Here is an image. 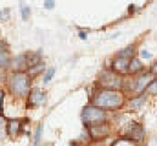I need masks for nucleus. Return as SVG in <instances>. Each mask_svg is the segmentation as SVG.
Returning a JSON list of instances; mask_svg holds the SVG:
<instances>
[{"label": "nucleus", "instance_id": "8", "mask_svg": "<svg viewBox=\"0 0 157 146\" xmlns=\"http://www.w3.org/2000/svg\"><path fill=\"white\" fill-rule=\"evenodd\" d=\"M45 100H46V96L39 90L33 91L32 95H31V102L34 104V105H41V104L45 102Z\"/></svg>", "mask_w": 157, "mask_h": 146}, {"label": "nucleus", "instance_id": "7", "mask_svg": "<svg viewBox=\"0 0 157 146\" xmlns=\"http://www.w3.org/2000/svg\"><path fill=\"white\" fill-rule=\"evenodd\" d=\"M151 80H152V79H151L150 75H141V77H139V79H138L136 83H135L134 90H135L136 93H141L145 88H147V85H149V83H150Z\"/></svg>", "mask_w": 157, "mask_h": 146}, {"label": "nucleus", "instance_id": "13", "mask_svg": "<svg viewBox=\"0 0 157 146\" xmlns=\"http://www.w3.org/2000/svg\"><path fill=\"white\" fill-rule=\"evenodd\" d=\"M145 102V96H140V98H136L134 100H132L130 102V109H134V110H138L140 106H143V104Z\"/></svg>", "mask_w": 157, "mask_h": 146}, {"label": "nucleus", "instance_id": "10", "mask_svg": "<svg viewBox=\"0 0 157 146\" xmlns=\"http://www.w3.org/2000/svg\"><path fill=\"white\" fill-rule=\"evenodd\" d=\"M143 68V63L139 61V59H132L129 61V67H128V72L130 73H136L139 70Z\"/></svg>", "mask_w": 157, "mask_h": 146}, {"label": "nucleus", "instance_id": "19", "mask_svg": "<svg viewBox=\"0 0 157 146\" xmlns=\"http://www.w3.org/2000/svg\"><path fill=\"white\" fill-rule=\"evenodd\" d=\"M7 62H9V59H7L6 54H4V52H0V66H2V65H6Z\"/></svg>", "mask_w": 157, "mask_h": 146}, {"label": "nucleus", "instance_id": "1", "mask_svg": "<svg viewBox=\"0 0 157 146\" xmlns=\"http://www.w3.org/2000/svg\"><path fill=\"white\" fill-rule=\"evenodd\" d=\"M122 104H123L122 95L118 94L117 91H111V90L100 93L94 100V105L101 109H117L122 106Z\"/></svg>", "mask_w": 157, "mask_h": 146}, {"label": "nucleus", "instance_id": "21", "mask_svg": "<svg viewBox=\"0 0 157 146\" xmlns=\"http://www.w3.org/2000/svg\"><path fill=\"white\" fill-rule=\"evenodd\" d=\"M41 130H43V125H39V127H38V129H37V135H36V145H37V144H39V139H40Z\"/></svg>", "mask_w": 157, "mask_h": 146}, {"label": "nucleus", "instance_id": "14", "mask_svg": "<svg viewBox=\"0 0 157 146\" xmlns=\"http://www.w3.org/2000/svg\"><path fill=\"white\" fill-rule=\"evenodd\" d=\"M133 51H134V48L133 46H127L124 50H122L121 52H119V56H122V57H129V56H132V54H133Z\"/></svg>", "mask_w": 157, "mask_h": 146}, {"label": "nucleus", "instance_id": "18", "mask_svg": "<svg viewBox=\"0 0 157 146\" xmlns=\"http://www.w3.org/2000/svg\"><path fill=\"white\" fill-rule=\"evenodd\" d=\"M44 7L46 10H52L55 7V0H45L44 1Z\"/></svg>", "mask_w": 157, "mask_h": 146}, {"label": "nucleus", "instance_id": "16", "mask_svg": "<svg viewBox=\"0 0 157 146\" xmlns=\"http://www.w3.org/2000/svg\"><path fill=\"white\" fill-rule=\"evenodd\" d=\"M54 75H55V68H49L46 74L44 75V79H43L44 83H48L49 80H51V79L54 78Z\"/></svg>", "mask_w": 157, "mask_h": 146}, {"label": "nucleus", "instance_id": "5", "mask_svg": "<svg viewBox=\"0 0 157 146\" xmlns=\"http://www.w3.org/2000/svg\"><path fill=\"white\" fill-rule=\"evenodd\" d=\"M90 134L94 136V138H99V136H104L109 133V127L101 122V123H96V124H91L90 125Z\"/></svg>", "mask_w": 157, "mask_h": 146}, {"label": "nucleus", "instance_id": "17", "mask_svg": "<svg viewBox=\"0 0 157 146\" xmlns=\"http://www.w3.org/2000/svg\"><path fill=\"white\" fill-rule=\"evenodd\" d=\"M147 91L150 94H157V80H151V84L147 85Z\"/></svg>", "mask_w": 157, "mask_h": 146}, {"label": "nucleus", "instance_id": "26", "mask_svg": "<svg viewBox=\"0 0 157 146\" xmlns=\"http://www.w3.org/2000/svg\"><path fill=\"white\" fill-rule=\"evenodd\" d=\"M4 50H5V45L2 41H0V52H4Z\"/></svg>", "mask_w": 157, "mask_h": 146}, {"label": "nucleus", "instance_id": "24", "mask_svg": "<svg viewBox=\"0 0 157 146\" xmlns=\"http://www.w3.org/2000/svg\"><path fill=\"white\" fill-rule=\"evenodd\" d=\"M151 72L157 75V61L152 65V67H151Z\"/></svg>", "mask_w": 157, "mask_h": 146}, {"label": "nucleus", "instance_id": "2", "mask_svg": "<svg viewBox=\"0 0 157 146\" xmlns=\"http://www.w3.org/2000/svg\"><path fill=\"white\" fill-rule=\"evenodd\" d=\"M105 112L99 106H88L82 112V119L85 124H96L105 121Z\"/></svg>", "mask_w": 157, "mask_h": 146}, {"label": "nucleus", "instance_id": "3", "mask_svg": "<svg viewBox=\"0 0 157 146\" xmlns=\"http://www.w3.org/2000/svg\"><path fill=\"white\" fill-rule=\"evenodd\" d=\"M11 90L17 95H26L29 89V78L23 73H17L11 78Z\"/></svg>", "mask_w": 157, "mask_h": 146}, {"label": "nucleus", "instance_id": "9", "mask_svg": "<svg viewBox=\"0 0 157 146\" xmlns=\"http://www.w3.org/2000/svg\"><path fill=\"white\" fill-rule=\"evenodd\" d=\"M130 138L134 139V140H136V141L143 140V138H144L143 128L139 127V125H134V127L130 129Z\"/></svg>", "mask_w": 157, "mask_h": 146}, {"label": "nucleus", "instance_id": "22", "mask_svg": "<svg viewBox=\"0 0 157 146\" xmlns=\"http://www.w3.org/2000/svg\"><path fill=\"white\" fill-rule=\"evenodd\" d=\"M151 56H152V55H151L150 52H147L146 50H143V51H141V57H144V59H150Z\"/></svg>", "mask_w": 157, "mask_h": 146}, {"label": "nucleus", "instance_id": "4", "mask_svg": "<svg viewBox=\"0 0 157 146\" xmlns=\"http://www.w3.org/2000/svg\"><path fill=\"white\" fill-rule=\"evenodd\" d=\"M100 82H101V84H102L104 86L110 88V89H118V88L122 85L121 77L113 72L104 73V74L101 75V78H100Z\"/></svg>", "mask_w": 157, "mask_h": 146}, {"label": "nucleus", "instance_id": "15", "mask_svg": "<svg viewBox=\"0 0 157 146\" xmlns=\"http://www.w3.org/2000/svg\"><path fill=\"white\" fill-rule=\"evenodd\" d=\"M21 15H22V20L26 21L31 15V9L28 6H21Z\"/></svg>", "mask_w": 157, "mask_h": 146}, {"label": "nucleus", "instance_id": "20", "mask_svg": "<svg viewBox=\"0 0 157 146\" xmlns=\"http://www.w3.org/2000/svg\"><path fill=\"white\" fill-rule=\"evenodd\" d=\"M4 132H5V123H4V118L0 117V138L4 136Z\"/></svg>", "mask_w": 157, "mask_h": 146}, {"label": "nucleus", "instance_id": "11", "mask_svg": "<svg viewBox=\"0 0 157 146\" xmlns=\"http://www.w3.org/2000/svg\"><path fill=\"white\" fill-rule=\"evenodd\" d=\"M20 122L18 121H11L10 123H9V125H7V132H9V134L11 135V136H16L17 134H18V132H20Z\"/></svg>", "mask_w": 157, "mask_h": 146}, {"label": "nucleus", "instance_id": "12", "mask_svg": "<svg viewBox=\"0 0 157 146\" xmlns=\"http://www.w3.org/2000/svg\"><path fill=\"white\" fill-rule=\"evenodd\" d=\"M45 70V63H37V65H34V66H32L31 67V70L28 71V73H29V75L31 77H36V75H38L39 73H41L43 71Z\"/></svg>", "mask_w": 157, "mask_h": 146}, {"label": "nucleus", "instance_id": "25", "mask_svg": "<svg viewBox=\"0 0 157 146\" xmlns=\"http://www.w3.org/2000/svg\"><path fill=\"white\" fill-rule=\"evenodd\" d=\"M2 99H4V94L0 93V113H1V110H2Z\"/></svg>", "mask_w": 157, "mask_h": 146}, {"label": "nucleus", "instance_id": "23", "mask_svg": "<svg viewBox=\"0 0 157 146\" xmlns=\"http://www.w3.org/2000/svg\"><path fill=\"white\" fill-rule=\"evenodd\" d=\"M79 38H80L82 40H85V39H86V33L83 32V31H79Z\"/></svg>", "mask_w": 157, "mask_h": 146}, {"label": "nucleus", "instance_id": "6", "mask_svg": "<svg viewBox=\"0 0 157 146\" xmlns=\"http://www.w3.org/2000/svg\"><path fill=\"white\" fill-rule=\"evenodd\" d=\"M128 67H129V61L127 57H119L113 62V70L118 73H128Z\"/></svg>", "mask_w": 157, "mask_h": 146}]
</instances>
